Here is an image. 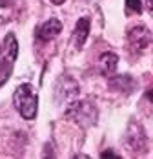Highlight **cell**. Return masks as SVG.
Returning a JSON list of instances; mask_svg holds the SVG:
<instances>
[{
  "mask_svg": "<svg viewBox=\"0 0 153 159\" xmlns=\"http://www.w3.org/2000/svg\"><path fill=\"white\" fill-rule=\"evenodd\" d=\"M109 86H111V88H115V90H119V92L129 93V92L135 88V80L131 79L129 75H111Z\"/></svg>",
  "mask_w": 153,
  "mask_h": 159,
  "instance_id": "8",
  "label": "cell"
},
{
  "mask_svg": "<svg viewBox=\"0 0 153 159\" xmlns=\"http://www.w3.org/2000/svg\"><path fill=\"white\" fill-rule=\"evenodd\" d=\"M146 6H148L150 11H153V0H146Z\"/></svg>",
  "mask_w": 153,
  "mask_h": 159,
  "instance_id": "13",
  "label": "cell"
},
{
  "mask_svg": "<svg viewBox=\"0 0 153 159\" xmlns=\"http://www.w3.org/2000/svg\"><path fill=\"white\" fill-rule=\"evenodd\" d=\"M126 11H129V13H140L142 11L140 0H126Z\"/></svg>",
  "mask_w": 153,
  "mask_h": 159,
  "instance_id": "9",
  "label": "cell"
},
{
  "mask_svg": "<svg viewBox=\"0 0 153 159\" xmlns=\"http://www.w3.org/2000/svg\"><path fill=\"white\" fill-rule=\"evenodd\" d=\"M88 35H90V18H88V16H82V18H78V22H76L75 35H73L76 49H82L86 39H88Z\"/></svg>",
  "mask_w": 153,
  "mask_h": 159,
  "instance_id": "7",
  "label": "cell"
},
{
  "mask_svg": "<svg viewBox=\"0 0 153 159\" xmlns=\"http://www.w3.org/2000/svg\"><path fill=\"white\" fill-rule=\"evenodd\" d=\"M51 2H53V4H57V6H60V4H64V2H66V0H51Z\"/></svg>",
  "mask_w": 153,
  "mask_h": 159,
  "instance_id": "14",
  "label": "cell"
},
{
  "mask_svg": "<svg viewBox=\"0 0 153 159\" xmlns=\"http://www.w3.org/2000/svg\"><path fill=\"white\" fill-rule=\"evenodd\" d=\"M117 66H119V57H117L115 53L106 51V53H102V55H100V59H98V68H100L102 75H106V77L115 75Z\"/></svg>",
  "mask_w": 153,
  "mask_h": 159,
  "instance_id": "6",
  "label": "cell"
},
{
  "mask_svg": "<svg viewBox=\"0 0 153 159\" xmlns=\"http://www.w3.org/2000/svg\"><path fill=\"white\" fill-rule=\"evenodd\" d=\"M18 55V42L13 33H7L4 39V46H2V53H0V86H4L11 71H13V64Z\"/></svg>",
  "mask_w": 153,
  "mask_h": 159,
  "instance_id": "2",
  "label": "cell"
},
{
  "mask_svg": "<svg viewBox=\"0 0 153 159\" xmlns=\"http://www.w3.org/2000/svg\"><path fill=\"white\" fill-rule=\"evenodd\" d=\"M0 53H2V46H0Z\"/></svg>",
  "mask_w": 153,
  "mask_h": 159,
  "instance_id": "15",
  "label": "cell"
},
{
  "mask_svg": "<svg viewBox=\"0 0 153 159\" xmlns=\"http://www.w3.org/2000/svg\"><path fill=\"white\" fill-rule=\"evenodd\" d=\"M66 117L71 119L73 123H76L78 126L88 128L95 125L97 117H98V111L93 106L90 101H76L68 104V110H66Z\"/></svg>",
  "mask_w": 153,
  "mask_h": 159,
  "instance_id": "3",
  "label": "cell"
},
{
  "mask_svg": "<svg viewBox=\"0 0 153 159\" xmlns=\"http://www.w3.org/2000/svg\"><path fill=\"white\" fill-rule=\"evenodd\" d=\"M146 99H148V101H150V102L153 104V88H151V90H148V93H146Z\"/></svg>",
  "mask_w": 153,
  "mask_h": 159,
  "instance_id": "11",
  "label": "cell"
},
{
  "mask_svg": "<svg viewBox=\"0 0 153 159\" xmlns=\"http://www.w3.org/2000/svg\"><path fill=\"white\" fill-rule=\"evenodd\" d=\"M13 106L24 119H35L38 111V95L31 84H20L13 93Z\"/></svg>",
  "mask_w": 153,
  "mask_h": 159,
  "instance_id": "1",
  "label": "cell"
},
{
  "mask_svg": "<svg viewBox=\"0 0 153 159\" xmlns=\"http://www.w3.org/2000/svg\"><path fill=\"white\" fill-rule=\"evenodd\" d=\"M102 157H119V154H115V152H102Z\"/></svg>",
  "mask_w": 153,
  "mask_h": 159,
  "instance_id": "10",
  "label": "cell"
},
{
  "mask_svg": "<svg viewBox=\"0 0 153 159\" xmlns=\"http://www.w3.org/2000/svg\"><path fill=\"white\" fill-rule=\"evenodd\" d=\"M62 31V22L59 18H49L47 22H44L38 30H37V37L40 39V40H53L55 37H59V33Z\"/></svg>",
  "mask_w": 153,
  "mask_h": 159,
  "instance_id": "5",
  "label": "cell"
},
{
  "mask_svg": "<svg viewBox=\"0 0 153 159\" xmlns=\"http://www.w3.org/2000/svg\"><path fill=\"white\" fill-rule=\"evenodd\" d=\"M150 40H151V35H150V30L146 28V26H133L129 33H128V42H129V46L133 51H142V49L148 48V44H150Z\"/></svg>",
  "mask_w": 153,
  "mask_h": 159,
  "instance_id": "4",
  "label": "cell"
},
{
  "mask_svg": "<svg viewBox=\"0 0 153 159\" xmlns=\"http://www.w3.org/2000/svg\"><path fill=\"white\" fill-rule=\"evenodd\" d=\"M11 4V0H0V7H7Z\"/></svg>",
  "mask_w": 153,
  "mask_h": 159,
  "instance_id": "12",
  "label": "cell"
}]
</instances>
